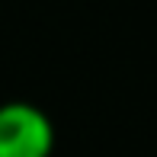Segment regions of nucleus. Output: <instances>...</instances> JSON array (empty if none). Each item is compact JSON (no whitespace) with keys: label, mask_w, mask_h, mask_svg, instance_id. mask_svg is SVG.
<instances>
[{"label":"nucleus","mask_w":157,"mask_h":157,"mask_svg":"<svg viewBox=\"0 0 157 157\" xmlns=\"http://www.w3.org/2000/svg\"><path fill=\"white\" fill-rule=\"evenodd\" d=\"M55 122L35 103H0V157H52Z\"/></svg>","instance_id":"f257e3e1"}]
</instances>
